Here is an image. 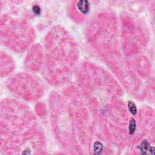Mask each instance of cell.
<instances>
[{"mask_svg": "<svg viewBox=\"0 0 155 155\" xmlns=\"http://www.w3.org/2000/svg\"><path fill=\"white\" fill-rule=\"evenodd\" d=\"M128 108L129 111L133 115H136L137 113V108L136 106L134 104V102L132 101H129L128 102Z\"/></svg>", "mask_w": 155, "mask_h": 155, "instance_id": "277c9868", "label": "cell"}, {"mask_svg": "<svg viewBox=\"0 0 155 155\" xmlns=\"http://www.w3.org/2000/svg\"><path fill=\"white\" fill-rule=\"evenodd\" d=\"M77 8L82 14H87L90 10V3L87 0H81L77 3Z\"/></svg>", "mask_w": 155, "mask_h": 155, "instance_id": "7a4b0ae2", "label": "cell"}, {"mask_svg": "<svg viewBox=\"0 0 155 155\" xmlns=\"http://www.w3.org/2000/svg\"><path fill=\"white\" fill-rule=\"evenodd\" d=\"M137 148L143 154H154V147H151L147 139L143 140L141 144L137 147Z\"/></svg>", "mask_w": 155, "mask_h": 155, "instance_id": "6da1fadb", "label": "cell"}, {"mask_svg": "<svg viewBox=\"0 0 155 155\" xmlns=\"http://www.w3.org/2000/svg\"><path fill=\"white\" fill-rule=\"evenodd\" d=\"M103 150V145L99 141H96L93 145V151L94 154H99Z\"/></svg>", "mask_w": 155, "mask_h": 155, "instance_id": "3957f363", "label": "cell"}, {"mask_svg": "<svg viewBox=\"0 0 155 155\" xmlns=\"http://www.w3.org/2000/svg\"><path fill=\"white\" fill-rule=\"evenodd\" d=\"M32 10H33L34 13L36 15H39L41 14V8L40 7V6L38 5H34L33 8H32Z\"/></svg>", "mask_w": 155, "mask_h": 155, "instance_id": "8992f818", "label": "cell"}, {"mask_svg": "<svg viewBox=\"0 0 155 155\" xmlns=\"http://www.w3.org/2000/svg\"><path fill=\"white\" fill-rule=\"evenodd\" d=\"M136 121L134 118H131L130 124H129L128 130H129V134H133L136 131Z\"/></svg>", "mask_w": 155, "mask_h": 155, "instance_id": "5b68a950", "label": "cell"}]
</instances>
